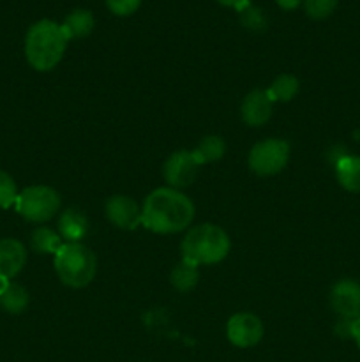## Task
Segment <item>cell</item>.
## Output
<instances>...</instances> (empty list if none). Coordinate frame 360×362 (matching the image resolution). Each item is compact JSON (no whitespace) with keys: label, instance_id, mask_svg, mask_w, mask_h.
Listing matches in <instances>:
<instances>
[{"label":"cell","instance_id":"5b68a950","mask_svg":"<svg viewBox=\"0 0 360 362\" xmlns=\"http://www.w3.org/2000/svg\"><path fill=\"white\" fill-rule=\"evenodd\" d=\"M60 194L48 186H30L21 191L16 198L18 214L27 221H49L60 209Z\"/></svg>","mask_w":360,"mask_h":362},{"label":"cell","instance_id":"484cf974","mask_svg":"<svg viewBox=\"0 0 360 362\" xmlns=\"http://www.w3.org/2000/svg\"><path fill=\"white\" fill-rule=\"evenodd\" d=\"M352 338L356 341V346L360 350V317L352 322Z\"/></svg>","mask_w":360,"mask_h":362},{"label":"cell","instance_id":"4fadbf2b","mask_svg":"<svg viewBox=\"0 0 360 362\" xmlns=\"http://www.w3.org/2000/svg\"><path fill=\"white\" fill-rule=\"evenodd\" d=\"M59 232L66 243H81L88 232V219L80 209H66L59 219Z\"/></svg>","mask_w":360,"mask_h":362},{"label":"cell","instance_id":"5bb4252c","mask_svg":"<svg viewBox=\"0 0 360 362\" xmlns=\"http://www.w3.org/2000/svg\"><path fill=\"white\" fill-rule=\"evenodd\" d=\"M0 306L11 315H20L28 306V292L25 286L11 281H0Z\"/></svg>","mask_w":360,"mask_h":362},{"label":"cell","instance_id":"e0dca14e","mask_svg":"<svg viewBox=\"0 0 360 362\" xmlns=\"http://www.w3.org/2000/svg\"><path fill=\"white\" fill-rule=\"evenodd\" d=\"M169 281H172L173 288L176 292H191L198 285V281H200L198 265L182 260L173 267L172 274H169Z\"/></svg>","mask_w":360,"mask_h":362},{"label":"cell","instance_id":"2e32d148","mask_svg":"<svg viewBox=\"0 0 360 362\" xmlns=\"http://www.w3.org/2000/svg\"><path fill=\"white\" fill-rule=\"evenodd\" d=\"M94 23L95 21L90 11L76 9L67 14L66 20H64V23L60 27H62V32L67 37V41H71V39L87 37L94 30Z\"/></svg>","mask_w":360,"mask_h":362},{"label":"cell","instance_id":"30bf717a","mask_svg":"<svg viewBox=\"0 0 360 362\" xmlns=\"http://www.w3.org/2000/svg\"><path fill=\"white\" fill-rule=\"evenodd\" d=\"M106 218L113 226L122 230H134L141 225V207L136 200L126 194H115L106 202Z\"/></svg>","mask_w":360,"mask_h":362},{"label":"cell","instance_id":"44dd1931","mask_svg":"<svg viewBox=\"0 0 360 362\" xmlns=\"http://www.w3.org/2000/svg\"><path fill=\"white\" fill-rule=\"evenodd\" d=\"M337 7V0H304V9L313 20H325Z\"/></svg>","mask_w":360,"mask_h":362},{"label":"cell","instance_id":"52a82bcc","mask_svg":"<svg viewBox=\"0 0 360 362\" xmlns=\"http://www.w3.org/2000/svg\"><path fill=\"white\" fill-rule=\"evenodd\" d=\"M200 163L194 158L193 151H176L166 159L162 166V177L168 182V187L184 189L194 182Z\"/></svg>","mask_w":360,"mask_h":362},{"label":"cell","instance_id":"ac0fdd59","mask_svg":"<svg viewBox=\"0 0 360 362\" xmlns=\"http://www.w3.org/2000/svg\"><path fill=\"white\" fill-rule=\"evenodd\" d=\"M30 246L35 253L56 255V251L64 246L62 237L53 232L48 226H37L30 235Z\"/></svg>","mask_w":360,"mask_h":362},{"label":"cell","instance_id":"ffe728a7","mask_svg":"<svg viewBox=\"0 0 360 362\" xmlns=\"http://www.w3.org/2000/svg\"><path fill=\"white\" fill-rule=\"evenodd\" d=\"M299 78L293 76V74H281L272 81L270 87L267 88V94L270 95L272 101L288 103L299 94Z\"/></svg>","mask_w":360,"mask_h":362},{"label":"cell","instance_id":"8992f818","mask_svg":"<svg viewBox=\"0 0 360 362\" xmlns=\"http://www.w3.org/2000/svg\"><path fill=\"white\" fill-rule=\"evenodd\" d=\"M289 144L277 138H268L254 145L249 152V168L256 175L268 177L282 172L288 165Z\"/></svg>","mask_w":360,"mask_h":362},{"label":"cell","instance_id":"9a60e30c","mask_svg":"<svg viewBox=\"0 0 360 362\" xmlns=\"http://www.w3.org/2000/svg\"><path fill=\"white\" fill-rule=\"evenodd\" d=\"M335 177L337 182L349 193H360V158L348 156L335 163Z\"/></svg>","mask_w":360,"mask_h":362},{"label":"cell","instance_id":"277c9868","mask_svg":"<svg viewBox=\"0 0 360 362\" xmlns=\"http://www.w3.org/2000/svg\"><path fill=\"white\" fill-rule=\"evenodd\" d=\"M55 271L60 281L71 288H83L97 272L95 255L81 243H64L55 255Z\"/></svg>","mask_w":360,"mask_h":362},{"label":"cell","instance_id":"3957f363","mask_svg":"<svg viewBox=\"0 0 360 362\" xmlns=\"http://www.w3.org/2000/svg\"><path fill=\"white\" fill-rule=\"evenodd\" d=\"M229 237L221 226L203 223L187 232L182 240V257L194 265H212L229 253Z\"/></svg>","mask_w":360,"mask_h":362},{"label":"cell","instance_id":"d6986e66","mask_svg":"<svg viewBox=\"0 0 360 362\" xmlns=\"http://www.w3.org/2000/svg\"><path fill=\"white\" fill-rule=\"evenodd\" d=\"M224 152H226L224 140H222L221 136L210 134V136H205L203 140L200 141V145L194 148L193 154L200 165H205V163L219 161V159L224 156Z\"/></svg>","mask_w":360,"mask_h":362},{"label":"cell","instance_id":"4316f807","mask_svg":"<svg viewBox=\"0 0 360 362\" xmlns=\"http://www.w3.org/2000/svg\"><path fill=\"white\" fill-rule=\"evenodd\" d=\"M275 2H277L282 9L289 11V9H295V7H299L302 0H275Z\"/></svg>","mask_w":360,"mask_h":362},{"label":"cell","instance_id":"8fae6325","mask_svg":"<svg viewBox=\"0 0 360 362\" xmlns=\"http://www.w3.org/2000/svg\"><path fill=\"white\" fill-rule=\"evenodd\" d=\"M240 112H242V119L247 126H263L274 112V101L267 94V90H253L244 98Z\"/></svg>","mask_w":360,"mask_h":362},{"label":"cell","instance_id":"9c48e42d","mask_svg":"<svg viewBox=\"0 0 360 362\" xmlns=\"http://www.w3.org/2000/svg\"><path fill=\"white\" fill-rule=\"evenodd\" d=\"M330 306L342 320H356L360 317V283L355 279H341L330 290Z\"/></svg>","mask_w":360,"mask_h":362},{"label":"cell","instance_id":"7c38bea8","mask_svg":"<svg viewBox=\"0 0 360 362\" xmlns=\"http://www.w3.org/2000/svg\"><path fill=\"white\" fill-rule=\"evenodd\" d=\"M25 264H27V251L20 240H0V281H9L20 274Z\"/></svg>","mask_w":360,"mask_h":362},{"label":"cell","instance_id":"cb8c5ba5","mask_svg":"<svg viewBox=\"0 0 360 362\" xmlns=\"http://www.w3.org/2000/svg\"><path fill=\"white\" fill-rule=\"evenodd\" d=\"M141 0H106V6L116 16H129L138 11Z\"/></svg>","mask_w":360,"mask_h":362},{"label":"cell","instance_id":"6da1fadb","mask_svg":"<svg viewBox=\"0 0 360 362\" xmlns=\"http://www.w3.org/2000/svg\"><path fill=\"white\" fill-rule=\"evenodd\" d=\"M194 204L173 187L152 191L141 207V225L155 233H179L194 219Z\"/></svg>","mask_w":360,"mask_h":362},{"label":"cell","instance_id":"603a6c76","mask_svg":"<svg viewBox=\"0 0 360 362\" xmlns=\"http://www.w3.org/2000/svg\"><path fill=\"white\" fill-rule=\"evenodd\" d=\"M240 20H242L244 27L251 28V30H263L267 27V20L261 14V11L253 7L251 4L240 11Z\"/></svg>","mask_w":360,"mask_h":362},{"label":"cell","instance_id":"7a4b0ae2","mask_svg":"<svg viewBox=\"0 0 360 362\" xmlns=\"http://www.w3.org/2000/svg\"><path fill=\"white\" fill-rule=\"evenodd\" d=\"M67 37L62 27L52 20H41L32 25L25 39V55L35 71H52L62 60Z\"/></svg>","mask_w":360,"mask_h":362},{"label":"cell","instance_id":"7402d4cb","mask_svg":"<svg viewBox=\"0 0 360 362\" xmlns=\"http://www.w3.org/2000/svg\"><path fill=\"white\" fill-rule=\"evenodd\" d=\"M18 189L14 179L7 172L0 170V209H9L16 204Z\"/></svg>","mask_w":360,"mask_h":362},{"label":"cell","instance_id":"d4e9b609","mask_svg":"<svg viewBox=\"0 0 360 362\" xmlns=\"http://www.w3.org/2000/svg\"><path fill=\"white\" fill-rule=\"evenodd\" d=\"M219 4H222V6L226 7H235V9L242 11L244 7L249 6V0H217Z\"/></svg>","mask_w":360,"mask_h":362},{"label":"cell","instance_id":"ba28073f","mask_svg":"<svg viewBox=\"0 0 360 362\" xmlns=\"http://www.w3.org/2000/svg\"><path fill=\"white\" fill-rule=\"evenodd\" d=\"M228 339L239 349H251L263 338V324L253 313H236L228 320Z\"/></svg>","mask_w":360,"mask_h":362}]
</instances>
